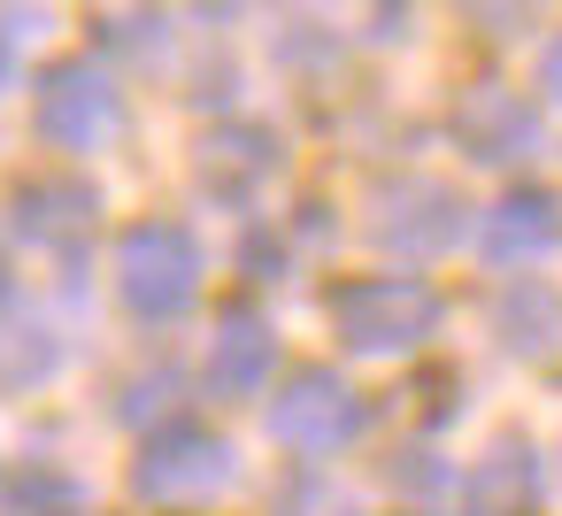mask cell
I'll use <instances>...</instances> for the list:
<instances>
[{"instance_id":"6da1fadb","label":"cell","mask_w":562,"mask_h":516,"mask_svg":"<svg viewBox=\"0 0 562 516\" xmlns=\"http://www.w3.org/2000/svg\"><path fill=\"white\" fill-rule=\"evenodd\" d=\"M324 332L355 362H416L447 332V293L408 270H355L324 285Z\"/></svg>"},{"instance_id":"7a4b0ae2","label":"cell","mask_w":562,"mask_h":516,"mask_svg":"<svg viewBox=\"0 0 562 516\" xmlns=\"http://www.w3.org/2000/svg\"><path fill=\"white\" fill-rule=\"evenodd\" d=\"M109 278L132 324H186L209 293V247L193 239V224L178 216H132L109 239Z\"/></svg>"},{"instance_id":"3957f363","label":"cell","mask_w":562,"mask_h":516,"mask_svg":"<svg viewBox=\"0 0 562 516\" xmlns=\"http://www.w3.org/2000/svg\"><path fill=\"white\" fill-rule=\"evenodd\" d=\"M470 224H477L470 193L454 178H431V170H385L362 193V239L378 255H393L408 278L424 262H447L454 247H470Z\"/></svg>"},{"instance_id":"277c9868","label":"cell","mask_w":562,"mask_h":516,"mask_svg":"<svg viewBox=\"0 0 562 516\" xmlns=\"http://www.w3.org/2000/svg\"><path fill=\"white\" fill-rule=\"evenodd\" d=\"M132 501L139 508H162V516H193V508H216L232 485H239V447L232 431H216L209 416H170L162 431H147L132 447V470H124Z\"/></svg>"},{"instance_id":"5b68a950","label":"cell","mask_w":562,"mask_h":516,"mask_svg":"<svg viewBox=\"0 0 562 516\" xmlns=\"http://www.w3.org/2000/svg\"><path fill=\"white\" fill-rule=\"evenodd\" d=\"M32 132L40 147L55 155H101L132 132V101H124V78L101 63V55H55L40 78H32Z\"/></svg>"},{"instance_id":"8992f818","label":"cell","mask_w":562,"mask_h":516,"mask_svg":"<svg viewBox=\"0 0 562 516\" xmlns=\"http://www.w3.org/2000/svg\"><path fill=\"white\" fill-rule=\"evenodd\" d=\"M262 431L301 462H331L370 431V393L339 362H293L262 401Z\"/></svg>"},{"instance_id":"52a82bcc","label":"cell","mask_w":562,"mask_h":516,"mask_svg":"<svg viewBox=\"0 0 562 516\" xmlns=\"http://www.w3.org/2000/svg\"><path fill=\"white\" fill-rule=\"evenodd\" d=\"M285 132L278 124H262V116H239V109H224V116H209L201 132H193V147H186V178H193V193L209 201V209H224V216H262V193L285 178Z\"/></svg>"},{"instance_id":"ba28073f","label":"cell","mask_w":562,"mask_h":516,"mask_svg":"<svg viewBox=\"0 0 562 516\" xmlns=\"http://www.w3.org/2000/svg\"><path fill=\"white\" fill-rule=\"evenodd\" d=\"M0 216H9V239H24V247H40V255L78 270L93 255V239H101L109 201H101V186L86 170L63 162V170H24L9 186V201H0Z\"/></svg>"},{"instance_id":"9c48e42d","label":"cell","mask_w":562,"mask_h":516,"mask_svg":"<svg viewBox=\"0 0 562 516\" xmlns=\"http://www.w3.org/2000/svg\"><path fill=\"white\" fill-rule=\"evenodd\" d=\"M447 147L470 170H524L531 155H547V109H539V93H516L501 78H470L447 101Z\"/></svg>"},{"instance_id":"30bf717a","label":"cell","mask_w":562,"mask_h":516,"mask_svg":"<svg viewBox=\"0 0 562 516\" xmlns=\"http://www.w3.org/2000/svg\"><path fill=\"white\" fill-rule=\"evenodd\" d=\"M278 378H285L278 316L255 309V301H224L209 316V339H201V385L216 401H270Z\"/></svg>"},{"instance_id":"8fae6325","label":"cell","mask_w":562,"mask_h":516,"mask_svg":"<svg viewBox=\"0 0 562 516\" xmlns=\"http://www.w3.org/2000/svg\"><path fill=\"white\" fill-rule=\"evenodd\" d=\"M470 247H477L485 270H501V278H531V270L562 247V193L539 186V178H508V186L477 209Z\"/></svg>"},{"instance_id":"7c38bea8","label":"cell","mask_w":562,"mask_h":516,"mask_svg":"<svg viewBox=\"0 0 562 516\" xmlns=\"http://www.w3.org/2000/svg\"><path fill=\"white\" fill-rule=\"evenodd\" d=\"M454 508L462 516H539L547 508V455L524 424H501L477 462L454 478Z\"/></svg>"},{"instance_id":"4fadbf2b","label":"cell","mask_w":562,"mask_h":516,"mask_svg":"<svg viewBox=\"0 0 562 516\" xmlns=\"http://www.w3.org/2000/svg\"><path fill=\"white\" fill-rule=\"evenodd\" d=\"M485 332L508 362L554 370L562 362V285L554 278H501L485 293Z\"/></svg>"},{"instance_id":"5bb4252c","label":"cell","mask_w":562,"mask_h":516,"mask_svg":"<svg viewBox=\"0 0 562 516\" xmlns=\"http://www.w3.org/2000/svg\"><path fill=\"white\" fill-rule=\"evenodd\" d=\"M63 362H70V339L47 309H32V301L0 309V393H40L63 378Z\"/></svg>"},{"instance_id":"9a60e30c","label":"cell","mask_w":562,"mask_h":516,"mask_svg":"<svg viewBox=\"0 0 562 516\" xmlns=\"http://www.w3.org/2000/svg\"><path fill=\"white\" fill-rule=\"evenodd\" d=\"M178 24L186 16H170V9H101L93 16V55L101 63H132V70H170L178 47L193 40Z\"/></svg>"},{"instance_id":"2e32d148","label":"cell","mask_w":562,"mask_h":516,"mask_svg":"<svg viewBox=\"0 0 562 516\" xmlns=\"http://www.w3.org/2000/svg\"><path fill=\"white\" fill-rule=\"evenodd\" d=\"M186 401H193V378H186L178 362H139V370L116 385V408H109V416L147 439V431H162L170 416H186Z\"/></svg>"},{"instance_id":"e0dca14e","label":"cell","mask_w":562,"mask_h":516,"mask_svg":"<svg viewBox=\"0 0 562 516\" xmlns=\"http://www.w3.org/2000/svg\"><path fill=\"white\" fill-rule=\"evenodd\" d=\"M262 508H270V516H370L362 493H355L331 462H293V470H278Z\"/></svg>"},{"instance_id":"ac0fdd59","label":"cell","mask_w":562,"mask_h":516,"mask_svg":"<svg viewBox=\"0 0 562 516\" xmlns=\"http://www.w3.org/2000/svg\"><path fill=\"white\" fill-rule=\"evenodd\" d=\"M86 485L55 462H16L9 478H0V516H78Z\"/></svg>"},{"instance_id":"d6986e66","label":"cell","mask_w":562,"mask_h":516,"mask_svg":"<svg viewBox=\"0 0 562 516\" xmlns=\"http://www.w3.org/2000/svg\"><path fill=\"white\" fill-rule=\"evenodd\" d=\"M385 493L408 501L416 516H431L439 501H454V470H447V455H439L431 439H408V447H393V462H385Z\"/></svg>"},{"instance_id":"ffe728a7","label":"cell","mask_w":562,"mask_h":516,"mask_svg":"<svg viewBox=\"0 0 562 516\" xmlns=\"http://www.w3.org/2000/svg\"><path fill=\"white\" fill-rule=\"evenodd\" d=\"M239 270H247V285H285V278L301 270V247L285 239V224L255 216V224L239 232Z\"/></svg>"},{"instance_id":"44dd1931","label":"cell","mask_w":562,"mask_h":516,"mask_svg":"<svg viewBox=\"0 0 562 516\" xmlns=\"http://www.w3.org/2000/svg\"><path fill=\"white\" fill-rule=\"evenodd\" d=\"M531 86H539V101H554L562 109V24L539 40V63H531Z\"/></svg>"},{"instance_id":"7402d4cb","label":"cell","mask_w":562,"mask_h":516,"mask_svg":"<svg viewBox=\"0 0 562 516\" xmlns=\"http://www.w3.org/2000/svg\"><path fill=\"white\" fill-rule=\"evenodd\" d=\"M16 24L24 16H0V93H9V78H16V40H24Z\"/></svg>"},{"instance_id":"603a6c76","label":"cell","mask_w":562,"mask_h":516,"mask_svg":"<svg viewBox=\"0 0 562 516\" xmlns=\"http://www.w3.org/2000/svg\"><path fill=\"white\" fill-rule=\"evenodd\" d=\"M16 301V255H9V232H0V309Z\"/></svg>"}]
</instances>
